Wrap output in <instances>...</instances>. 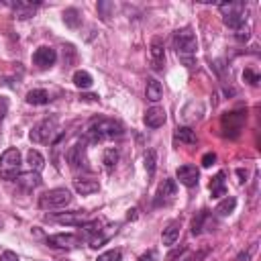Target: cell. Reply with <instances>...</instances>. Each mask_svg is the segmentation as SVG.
Instances as JSON below:
<instances>
[{
    "instance_id": "6da1fadb",
    "label": "cell",
    "mask_w": 261,
    "mask_h": 261,
    "mask_svg": "<svg viewBox=\"0 0 261 261\" xmlns=\"http://www.w3.org/2000/svg\"><path fill=\"white\" fill-rule=\"evenodd\" d=\"M124 128L120 122L112 120V118H94L84 135V141L88 143H102V141H110V139H118L122 137Z\"/></svg>"
},
{
    "instance_id": "7a4b0ae2",
    "label": "cell",
    "mask_w": 261,
    "mask_h": 261,
    "mask_svg": "<svg viewBox=\"0 0 261 261\" xmlns=\"http://www.w3.org/2000/svg\"><path fill=\"white\" fill-rule=\"evenodd\" d=\"M173 47H175L177 55H179L181 59H186L188 65H192V59H190V57H192V55L196 53V49H198V39H196L194 31H192L190 27L177 29V31L173 33Z\"/></svg>"
},
{
    "instance_id": "3957f363",
    "label": "cell",
    "mask_w": 261,
    "mask_h": 261,
    "mask_svg": "<svg viewBox=\"0 0 261 261\" xmlns=\"http://www.w3.org/2000/svg\"><path fill=\"white\" fill-rule=\"evenodd\" d=\"M57 135H59V122H57L55 116H49V118H43L39 124L33 126L29 139H31L33 143L47 145V143H53Z\"/></svg>"
},
{
    "instance_id": "277c9868",
    "label": "cell",
    "mask_w": 261,
    "mask_h": 261,
    "mask_svg": "<svg viewBox=\"0 0 261 261\" xmlns=\"http://www.w3.org/2000/svg\"><path fill=\"white\" fill-rule=\"evenodd\" d=\"M220 12H222V22L232 29L234 33L239 29L245 27V20H247V14H245V4L243 2H228V4H218Z\"/></svg>"
},
{
    "instance_id": "5b68a950",
    "label": "cell",
    "mask_w": 261,
    "mask_h": 261,
    "mask_svg": "<svg viewBox=\"0 0 261 261\" xmlns=\"http://www.w3.org/2000/svg\"><path fill=\"white\" fill-rule=\"evenodd\" d=\"M71 192L67 188H53L49 192H45L43 196H39V208L41 210H59L65 208L71 202Z\"/></svg>"
},
{
    "instance_id": "8992f818",
    "label": "cell",
    "mask_w": 261,
    "mask_h": 261,
    "mask_svg": "<svg viewBox=\"0 0 261 261\" xmlns=\"http://www.w3.org/2000/svg\"><path fill=\"white\" fill-rule=\"evenodd\" d=\"M20 151L16 147L6 149L0 155V177L2 179H16L20 175Z\"/></svg>"
},
{
    "instance_id": "52a82bcc",
    "label": "cell",
    "mask_w": 261,
    "mask_h": 261,
    "mask_svg": "<svg viewBox=\"0 0 261 261\" xmlns=\"http://www.w3.org/2000/svg\"><path fill=\"white\" fill-rule=\"evenodd\" d=\"M243 124H245V112H243V110H232V112H226V114L222 116V130H224V135L230 137V139L239 137Z\"/></svg>"
},
{
    "instance_id": "ba28073f",
    "label": "cell",
    "mask_w": 261,
    "mask_h": 261,
    "mask_svg": "<svg viewBox=\"0 0 261 261\" xmlns=\"http://www.w3.org/2000/svg\"><path fill=\"white\" fill-rule=\"evenodd\" d=\"M47 245L53 249H75L82 245V237L73 232H55L47 237Z\"/></svg>"
},
{
    "instance_id": "9c48e42d",
    "label": "cell",
    "mask_w": 261,
    "mask_h": 261,
    "mask_svg": "<svg viewBox=\"0 0 261 261\" xmlns=\"http://www.w3.org/2000/svg\"><path fill=\"white\" fill-rule=\"evenodd\" d=\"M177 194V184H175V179H163L161 181V186L157 188V192H155V198H153V206L155 208H159V206H167L171 200H173V196Z\"/></svg>"
},
{
    "instance_id": "30bf717a",
    "label": "cell",
    "mask_w": 261,
    "mask_h": 261,
    "mask_svg": "<svg viewBox=\"0 0 261 261\" xmlns=\"http://www.w3.org/2000/svg\"><path fill=\"white\" fill-rule=\"evenodd\" d=\"M55 61H57V51H55L53 47L43 45V47H39V49L33 53V63H35L39 69H47V67L55 65Z\"/></svg>"
},
{
    "instance_id": "8fae6325",
    "label": "cell",
    "mask_w": 261,
    "mask_h": 261,
    "mask_svg": "<svg viewBox=\"0 0 261 261\" xmlns=\"http://www.w3.org/2000/svg\"><path fill=\"white\" fill-rule=\"evenodd\" d=\"M175 177L179 179V184H181V186H186V188H194V186H198L200 171H198V167H196V165L186 163V165H179V167H177Z\"/></svg>"
},
{
    "instance_id": "7c38bea8",
    "label": "cell",
    "mask_w": 261,
    "mask_h": 261,
    "mask_svg": "<svg viewBox=\"0 0 261 261\" xmlns=\"http://www.w3.org/2000/svg\"><path fill=\"white\" fill-rule=\"evenodd\" d=\"M86 141H82V143H75L69 151H67V163L73 167V169H80V167H84V169H88L86 167V155H84V151H86Z\"/></svg>"
},
{
    "instance_id": "4fadbf2b",
    "label": "cell",
    "mask_w": 261,
    "mask_h": 261,
    "mask_svg": "<svg viewBox=\"0 0 261 261\" xmlns=\"http://www.w3.org/2000/svg\"><path fill=\"white\" fill-rule=\"evenodd\" d=\"M165 65V49H163V41L159 37H155L151 41V67L153 69H163Z\"/></svg>"
},
{
    "instance_id": "5bb4252c",
    "label": "cell",
    "mask_w": 261,
    "mask_h": 261,
    "mask_svg": "<svg viewBox=\"0 0 261 261\" xmlns=\"http://www.w3.org/2000/svg\"><path fill=\"white\" fill-rule=\"evenodd\" d=\"M143 120H145V124H147L149 128H159V126L165 124L167 116H165V110H163L161 106H151V108L145 112Z\"/></svg>"
},
{
    "instance_id": "9a60e30c",
    "label": "cell",
    "mask_w": 261,
    "mask_h": 261,
    "mask_svg": "<svg viewBox=\"0 0 261 261\" xmlns=\"http://www.w3.org/2000/svg\"><path fill=\"white\" fill-rule=\"evenodd\" d=\"M98 188H100V184H98V179H94V177H77V179L73 181V190H75L77 194H82V196L94 194V192H98Z\"/></svg>"
},
{
    "instance_id": "2e32d148",
    "label": "cell",
    "mask_w": 261,
    "mask_h": 261,
    "mask_svg": "<svg viewBox=\"0 0 261 261\" xmlns=\"http://www.w3.org/2000/svg\"><path fill=\"white\" fill-rule=\"evenodd\" d=\"M53 220L59 222V224H82V222L88 220V212H84V210H73V212L57 214V216H53Z\"/></svg>"
},
{
    "instance_id": "e0dca14e",
    "label": "cell",
    "mask_w": 261,
    "mask_h": 261,
    "mask_svg": "<svg viewBox=\"0 0 261 261\" xmlns=\"http://www.w3.org/2000/svg\"><path fill=\"white\" fill-rule=\"evenodd\" d=\"M8 6L14 10V14L18 16V18H31L33 14H35V10L41 6L39 2H8Z\"/></svg>"
},
{
    "instance_id": "ac0fdd59",
    "label": "cell",
    "mask_w": 261,
    "mask_h": 261,
    "mask_svg": "<svg viewBox=\"0 0 261 261\" xmlns=\"http://www.w3.org/2000/svg\"><path fill=\"white\" fill-rule=\"evenodd\" d=\"M179 228H181V222H179V220H171V222L163 228V234H161L163 245H167V247L175 245V241L179 239Z\"/></svg>"
},
{
    "instance_id": "d6986e66",
    "label": "cell",
    "mask_w": 261,
    "mask_h": 261,
    "mask_svg": "<svg viewBox=\"0 0 261 261\" xmlns=\"http://www.w3.org/2000/svg\"><path fill=\"white\" fill-rule=\"evenodd\" d=\"M224 177H226V173H224V171H218V173L210 179V194H212V198H222V196H226V181H224Z\"/></svg>"
},
{
    "instance_id": "ffe728a7",
    "label": "cell",
    "mask_w": 261,
    "mask_h": 261,
    "mask_svg": "<svg viewBox=\"0 0 261 261\" xmlns=\"http://www.w3.org/2000/svg\"><path fill=\"white\" fill-rule=\"evenodd\" d=\"M145 96H147V100H151V102H159L161 96H163V86H161V82L155 80V77H149V80H147V88H145Z\"/></svg>"
},
{
    "instance_id": "44dd1931",
    "label": "cell",
    "mask_w": 261,
    "mask_h": 261,
    "mask_svg": "<svg viewBox=\"0 0 261 261\" xmlns=\"http://www.w3.org/2000/svg\"><path fill=\"white\" fill-rule=\"evenodd\" d=\"M27 104H33V106H43V104H49V100H51V96H49V92L47 90H43V88H35V90H31L29 94H27Z\"/></svg>"
},
{
    "instance_id": "7402d4cb",
    "label": "cell",
    "mask_w": 261,
    "mask_h": 261,
    "mask_svg": "<svg viewBox=\"0 0 261 261\" xmlns=\"http://www.w3.org/2000/svg\"><path fill=\"white\" fill-rule=\"evenodd\" d=\"M16 181L24 188V190H33V188H37V186H41V173H37V171H27V173H20L18 177H16Z\"/></svg>"
},
{
    "instance_id": "603a6c76",
    "label": "cell",
    "mask_w": 261,
    "mask_h": 261,
    "mask_svg": "<svg viewBox=\"0 0 261 261\" xmlns=\"http://www.w3.org/2000/svg\"><path fill=\"white\" fill-rule=\"evenodd\" d=\"M27 163H29V171L41 173V169H43V165H45V157H43L37 149H31V151L27 153Z\"/></svg>"
},
{
    "instance_id": "cb8c5ba5",
    "label": "cell",
    "mask_w": 261,
    "mask_h": 261,
    "mask_svg": "<svg viewBox=\"0 0 261 261\" xmlns=\"http://www.w3.org/2000/svg\"><path fill=\"white\" fill-rule=\"evenodd\" d=\"M173 139L179 143H186V145H196V133L190 126H177L173 133Z\"/></svg>"
},
{
    "instance_id": "d4e9b609",
    "label": "cell",
    "mask_w": 261,
    "mask_h": 261,
    "mask_svg": "<svg viewBox=\"0 0 261 261\" xmlns=\"http://www.w3.org/2000/svg\"><path fill=\"white\" fill-rule=\"evenodd\" d=\"M63 22L69 27V29H77L80 24H82V14H80V10L77 8H65L63 10Z\"/></svg>"
},
{
    "instance_id": "484cf974",
    "label": "cell",
    "mask_w": 261,
    "mask_h": 261,
    "mask_svg": "<svg viewBox=\"0 0 261 261\" xmlns=\"http://www.w3.org/2000/svg\"><path fill=\"white\" fill-rule=\"evenodd\" d=\"M71 80H73V84H75L77 88H82V90H88V88H92V84H94L92 75H90L86 69H77Z\"/></svg>"
},
{
    "instance_id": "4316f807",
    "label": "cell",
    "mask_w": 261,
    "mask_h": 261,
    "mask_svg": "<svg viewBox=\"0 0 261 261\" xmlns=\"http://www.w3.org/2000/svg\"><path fill=\"white\" fill-rule=\"evenodd\" d=\"M234 206H237V198H234V196H230V198H224V200L216 206V210H214V212H216L218 216H228V214L234 210Z\"/></svg>"
},
{
    "instance_id": "83f0119b",
    "label": "cell",
    "mask_w": 261,
    "mask_h": 261,
    "mask_svg": "<svg viewBox=\"0 0 261 261\" xmlns=\"http://www.w3.org/2000/svg\"><path fill=\"white\" fill-rule=\"evenodd\" d=\"M116 161H118V149L108 147V149L104 151V155H102V163H104V167L110 171V169L116 165Z\"/></svg>"
},
{
    "instance_id": "f1b7e54d",
    "label": "cell",
    "mask_w": 261,
    "mask_h": 261,
    "mask_svg": "<svg viewBox=\"0 0 261 261\" xmlns=\"http://www.w3.org/2000/svg\"><path fill=\"white\" fill-rule=\"evenodd\" d=\"M155 165H157V153H155V149H149L145 153V169H147L149 177L155 175Z\"/></svg>"
},
{
    "instance_id": "f546056e",
    "label": "cell",
    "mask_w": 261,
    "mask_h": 261,
    "mask_svg": "<svg viewBox=\"0 0 261 261\" xmlns=\"http://www.w3.org/2000/svg\"><path fill=\"white\" fill-rule=\"evenodd\" d=\"M206 218H208V210H200L198 216L192 220V234H200L202 232V224H204Z\"/></svg>"
},
{
    "instance_id": "4dcf8cb0",
    "label": "cell",
    "mask_w": 261,
    "mask_h": 261,
    "mask_svg": "<svg viewBox=\"0 0 261 261\" xmlns=\"http://www.w3.org/2000/svg\"><path fill=\"white\" fill-rule=\"evenodd\" d=\"M120 259H122L120 249H110V251H106V253L98 255V259H96V261H120Z\"/></svg>"
},
{
    "instance_id": "1f68e13d",
    "label": "cell",
    "mask_w": 261,
    "mask_h": 261,
    "mask_svg": "<svg viewBox=\"0 0 261 261\" xmlns=\"http://www.w3.org/2000/svg\"><path fill=\"white\" fill-rule=\"evenodd\" d=\"M112 10H114V4H112V2H98V12H100L102 20H106Z\"/></svg>"
},
{
    "instance_id": "d6a6232c",
    "label": "cell",
    "mask_w": 261,
    "mask_h": 261,
    "mask_svg": "<svg viewBox=\"0 0 261 261\" xmlns=\"http://www.w3.org/2000/svg\"><path fill=\"white\" fill-rule=\"evenodd\" d=\"M243 80H245V82H249L251 86H257L261 77H259V73H255L253 69H245V71H243Z\"/></svg>"
},
{
    "instance_id": "836d02e7",
    "label": "cell",
    "mask_w": 261,
    "mask_h": 261,
    "mask_svg": "<svg viewBox=\"0 0 261 261\" xmlns=\"http://www.w3.org/2000/svg\"><path fill=\"white\" fill-rule=\"evenodd\" d=\"M255 249H257V243H253V245H251L247 251H241V253L237 255V261H251V257H253Z\"/></svg>"
},
{
    "instance_id": "e575fe53",
    "label": "cell",
    "mask_w": 261,
    "mask_h": 261,
    "mask_svg": "<svg viewBox=\"0 0 261 261\" xmlns=\"http://www.w3.org/2000/svg\"><path fill=\"white\" fill-rule=\"evenodd\" d=\"M139 261H157V251H155V249L145 251V253L139 257Z\"/></svg>"
},
{
    "instance_id": "d590c367",
    "label": "cell",
    "mask_w": 261,
    "mask_h": 261,
    "mask_svg": "<svg viewBox=\"0 0 261 261\" xmlns=\"http://www.w3.org/2000/svg\"><path fill=\"white\" fill-rule=\"evenodd\" d=\"M6 112H8V98L6 96H0V122L6 116Z\"/></svg>"
},
{
    "instance_id": "8d00e7d4",
    "label": "cell",
    "mask_w": 261,
    "mask_h": 261,
    "mask_svg": "<svg viewBox=\"0 0 261 261\" xmlns=\"http://www.w3.org/2000/svg\"><path fill=\"white\" fill-rule=\"evenodd\" d=\"M0 261H18V255L14 251H4L0 255Z\"/></svg>"
},
{
    "instance_id": "74e56055",
    "label": "cell",
    "mask_w": 261,
    "mask_h": 261,
    "mask_svg": "<svg viewBox=\"0 0 261 261\" xmlns=\"http://www.w3.org/2000/svg\"><path fill=\"white\" fill-rule=\"evenodd\" d=\"M214 161H216V155H214V153H206V155L202 157V165H204V167H210Z\"/></svg>"
},
{
    "instance_id": "f35d334b",
    "label": "cell",
    "mask_w": 261,
    "mask_h": 261,
    "mask_svg": "<svg viewBox=\"0 0 261 261\" xmlns=\"http://www.w3.org/2000/svg\"><path fill=\"white\" fill-rule=\"evenodd\" d=\"M234 37H237L239 41H247V39H249V29H247V27H243V29H239V31L234 33Z\"/></svg>"
},
{
    "instance_id": "ab89813d",
    "label": "cell",
    "mask_w": 261,
    "mask_h": 261,
    "mask_svg": "<svg viewBox=\"0 0 261 261\" xmlns=\"http://www.w3.org/2000/svg\"><path fill=\"white\" fill-rule=\"evenodd\" d=\"M206 253H208V251H200V253H196V255H192V257H188V259H181V261H200L202 257H206Z\"/></svg>"
}]
</instances>
